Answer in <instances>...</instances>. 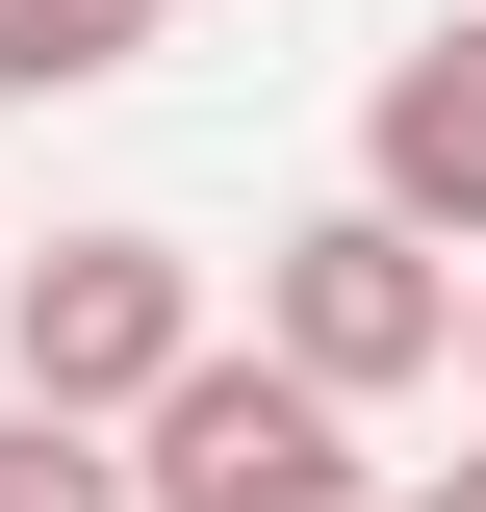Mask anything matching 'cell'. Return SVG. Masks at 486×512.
Instances as JSON below:
<instances>
[{"instance_id":"6","label":"cell","mask_w":486,"mask_h":512,"mask_svg":"<svg viewBox=\"0 0 486 512\" xmlns=\"http://www.w3.org/2000/svg\"><path fill=\"white\" fill-rule=\"evenodd\" d=\"M0 512H128V436H77V410L0 384Z\"/></svg>"},{"instance_id":"9","label":"cell","mask_w":486,"mask_h":512,"mask_svg":"<svg viewBox=\"0 0 486 512\" xmlns=\"http://www.w3.org/2000/svg\"><path fill=\"white\" fill-rule=\"evenodd\" d=\"M0 256H26V231H0Z\"/></svg>"},{"instance_id":"1","label":"cell","mask_w":486,"mask_h":512,"mask_svg":"<svg viewBox=\"0 0 486 512\" xmlns=\"http://www.w3.org/2000/svg\"><path fill=\"white\" fill-rule=\"evenodd\" d=\"M256 359H282V384H333V410H410V384L461 359V256H435V231H384L359 180H333V205H282V231H256Z\"/></svg>"},{"instance_id":"3","label":"cell","mask_w":486,"mask_h":512,"mask_svg":"<svg viewBox=\"0 0 486 512\" xmlns=\"http://www.w3.org/2000/svg\"><path fill=\"white\" fill-rule=\"evenodd\" d=\"M128 512H384V461H359L333 384H282L256 333H205V359L128 410Z\"/></svg>"},{"instance_id":"5","label":"cell","mask_w":486,"mask_h":512,"mask_svg":"<svg viewBox=\"0 0 486 512\" xmlns=\"http://www.w3.org/2000/svg\"><path fill=\"white\" fill-rule=\"evenodd\" d=\"M154 26L180 0H0V103H103V77H154Z\"/></svg>"},{"instance_id":"7","label":"cell","mask_w":486,"mask_h":512,"mask_svg":"<svg viewBox=\"0 0 486 512\" xmlns=\"http://www.w3.org/2000/svg\"><path fill=\"white\" fill-rule=\"evenodd\" d=\"M384 512H486V436H461V461H410V487H384Z\"/></svg>"},{"instance_id":"8","label":"cell","mask_w":486,"mask_h":512,"mask_svg":"<svg viewBox=\"0 0 486 512\" xmlns=\"http://www.w3.org/2000/svg\"><path fill=\"white\" fill-rule=\"evenodd\" d=\"M461 384H486V256H461Z\"/></svg>"},{"instance_id":"2","label":"cell","mask_w":486,"mask_h":512,"mask_svg":"<svg viewBox=\"0 0 486 512\" xmlns=\"http://www.w3.org/2000/svg\"><path fill=\"white\" fill-rule=\"evenodd\" d=\"M180 359H205V256L180 231H26V256H0V384H26V410L128 436Z\"/></svg>"},{"instance_id":"4","label":"cell","mask_w":486,"mask_h":512,"mask_svg":"<svg viewBox=\"0 0 486 512\" xmlns=\"http://www.w3.org/2000/svg\"><path fill=\"white\" fill-rule=\"evenodd\" d=\"M359 205H384V231H435V256H486V0H461V26H410V52L359 77Z\"/></svg>"}]
</instances>
